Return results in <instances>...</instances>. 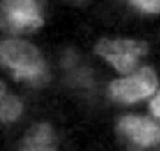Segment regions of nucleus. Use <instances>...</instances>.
Listing matches in <instances>:
<instances>
[{
    "label": "nucleus",
    "instance_id": "f03ea898",
    "mask_svg": "<svg viewBox=\"0 0 160 151\" xmlns=\"http://www.w3.org/2000/svg\"><path fill=\"white\" fill-rule=\"evenodd\" d=\"M45 0H1L2 17L13 33H28L42 25Z\"/></svg>",
    "mask_w": 160,
    "mask_h": 151
},
{
    "label": "nucleus",
    "instance_id": "7ed1b4c3",
    "mask_svg": "<svg viewBox=\"0 0 160 151\" xmlns=\"http://www.w3.org/2000/svg\"><path fill=\"white\" fill-rule=\"evenodd\" d=\"M147 51V45L136 40H108L102 39L96 47V52L109 61L122 73L131 72L139 58Z\"/></svg>",
    "mask_w": 160,
    "mask_h": 151
},
{
    "label": "nucleus",
    "instance_id": "39448f33",
    "mask_svg": "<svg viewBox=\"0 0 160 151\" xmlns=\"http://www.w3.org/2000/svg\"><path fill=\"white\" fill-rule=\"evenodd\" d=\"M119 127L133 141L144 147L160 141V126L149 119L125 116L121 120Z\"/></svg>",
    "mask_w": 160,
    "mask_h": 151
},
{
    "label": "nucleus",
    "instance_id": "9d476101",
    "mask_svg": "<svg viewBox=\"0 0 160 151\" xmlns=\"http://www.w3.org/2000/svg\"><path fill=\"white\" fill-rule=\"evenodd\" d=\"M3 92H4V87H3V85L0 83V98L3 96Z\"/></svg>",
    "mask_w": 160,
    "mask_h": 151
},
{
    "label": "nucleus",
    "instance_id": "6e6552de",
    "mask_svg": "<svg viewBox=\"0 0 160 151\" xmlns=\"http://www.w3.org/2000/svg\"><path fill=\"white\" fill-rule=\"evenodd\" d=\"M131 2L145 12H160V0H131Z\"/></svg>",
    "mask_w": 160,
    "mask_h": 151
},
{
    "label": "nucleus",
    "instance_id": "1a4fd4ad",
    "mask_svg": "<svg viewBox=\"0 0 160 151\" xmlns=\"http://www.w3.org/2000/svg\"><path fill=\"white\" fill-rule=\"evenodd\" d=\"M150 109H152V113H154L155 115L160 118V91L158 92V95L152 99V103H150Z\"/></svg>",
    "mask_w": 160,
    "mask_h": 151
},
{
    "label": "nucleus",
    "instance_id": "20e7f679",
    "mask_svg": "<svg viewBox=\"0 0 160 151\" xmlns=\"http://www.w3.org/2000/svg\"><path fill=\"white\" fill-rule=\"evenodd\" d=\"M157 86L154 71L144 67L130 77L114 80L110 85V91L114 99L122 102H134L152 94Z\"/></svg>",
    "mask_w": 160,
    "mask_h": 151
},
{
    "label": "nucleus",
    "instance_id": "9b49d317",
    "mask_svg": "<svg viewBox=\"0 0 160 151\" xmlns=\"http://www.w3.org/2000/svg\"><path fill=\"white\" fill-rule=\"evenodd\" d=\"M159 151H160V149H159Z\"/></svg>",
    "mask_w": 160,
    "mask_h": 151
},
{
    "label": "nucleus",
    "instance_id": "f257e3e1",
    "mask_svg": "<svg viewBox=\"0 0 160 151\" xmlns=\"http://www.w3.org/2000/svg\"><path fill=\"white\" fill-rule=\"evenodd\" d=\"M0 56L3 62L14 71L17 78L36 80L42 78L46 71L45 62L38 50L23 40L2 42Z\"/></svg>",
    "mask_w": 160,
    "mask_h": 151
},
{
    "label": "nucleus",
    "instance_id": "0eeeda50",
    "mask_svg": "<svg viewBox=\"0 0 160 151\" xmlns=\"http://www.w3.org/2000/svg\"><path fill=\"white\" fill-rule=\"evenodd\" d=\"M22 111V105L17 97H8L0 105V120L2 122L14 121Z\"/></svg>",
    "mask_w": 160,
    "mask_h": 151
},
{
    "label": "nucleus",
    "instance_id": "423d86ee",
    "mask_svg": "<svg viewBox=\"0 0 160 151\" xmlns=\"http://www.w3.org/2000/svg\"><path fill=\"white\" fill-rule=\"evenodd\" d=\"M20 151H55V139L47 124H38L28 132Z\"/></svg>",
    "mask_w": 160,
    "mask_h": 151
}]
</instances>
